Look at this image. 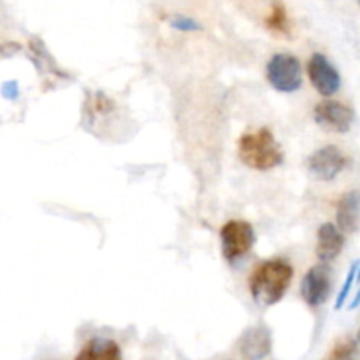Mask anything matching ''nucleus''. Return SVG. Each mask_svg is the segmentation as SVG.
Here are the masks:
<instances>
[{
    "label": "nucleus",
    "instance_id": "nucleus-1",
    "mask_svg": "<svg viewBox=\"0 0 360 360\" xmlns=\"http://www.w3.org/2000/svg\"><path fill=\"white\" fill-rule=\"evenodd\" d=\"M294 269L283 259H271L259 264L250 274L248 287L253 302L260 308H271L285 297L292 285Z\"/></svg>",
    "mask_w": 360,
    "mask_h": 360
},
{
    "label": "nucleus",
    "instance_id": "nucleus-2",
    "mask_svg": "<svg viewBox=\"0 0 360 360\" xmlns=\"http://www.w3.org/2000/svg\"><path fill=\"white\" fill-rule=\"evenodd\" d=\"M239 158L253 171H271L283 164V150L269 129L243 134L238 143Z\"/></svg>",
    "mask_w": 360,
    "mask_h": 360
},
{
    "label": "nucleus",
    "instance_id": "nucleus-3",
    "mask_svg": "<svg viewBox=\"0 0 360 360\" xmlns=\"http://www.w3.org/2000/svg\"><path fill=\"white\" fill-rule=\"evenodd\" d=\"M266 77L280 94H295L302 86L301 62L290 53H276L267 62Z\"/></svg>",
    "mask_w": 360,
    "mask_h": 360
},
{
    "label": "nucleus",
    "instance_id": "nucleus-4",
    "mask_svg": "<svg viewBox=\"0 0 360 360\" xmlns=\"http://www.w3.org/2000/svg\"><path fill=\"white\" fill-rule=\"evenodd\" d=\"M221 253L229 264L243 259L255 243V231L245 220H229L220 231Z\"/></svg>",
    "mask_w": 360,
    "mask_h": 360
},
{
    "label": "nucleus",
    "instance_id": "nucleus-5",
    "mask_svg": "<svg viewBox=\"0 0 360 360\" xmlns=\"http://www.w3.org/2000/svg\"><path fill=\"white\" fill-rule=\"evenodd\" d=\"M333 292V273L327 264L313 266L304 274L301 283V295L309 308H319L326 304Z\"/></svg>",
    "mask_w": 360,
    "mask_h": 360
},
{
    "label": "nucleus",
    "instance_id": "nucleus-6",
    "mask_svg": "<svg viewBox=\"0 0 360 360\" xmlns=\"http://www.w3.org/2000/svg\"><path fill=\"white\" fill-rule=\"evenodd\" d=\"M348 157L334 144L316 150L308 158V169L320 181H333L347 169Z\"/></svg>",
    "mask_w": 360,
    "mask_h": 360
},
{
    "label": "nucleus",
    "instance_id": "nucleus-7",
    "mask_svg": "<svg viewBox=\"0 0 360 360\" xmlns=\"http://www.w3.org/2000/svg\"><path fill=\"white\" fill-rule=\"evenodd\" d=\"M315 123L329 132L345 134L352 129L355 120V112L350 105L338 101H322L316 104L313 112Z\"/></svg>",
    "mask_w": 360,
    "mask_h": 360
},
{
    "label": "nucleus",
    "instance_id": "nucleus-8",
    "mask_svg": "<svg viewBox=\"0 0 360 360\" xmlns=\"http://www.w3.org/2000/svg\"><path fill=\"white\" fill-rule=\"evenodd\" d=\"M308 76L313 88L322 97H333L341 88V76L336 67L322 53H313L308 62Z\"/></svg>",
    "mask_w": 360,
    "mask_h": 360
},
{
    "label": "nucleus",
    "instance_id": "nucleus-9",
    "mask_svg": "<svg viewBox=\"0 0 360 360\" xmlns=\"http://www.w3.org/2000/svg\"><path fill=\"white\" fill-rule=\"evenodd\" d=\"M345 246V236L334 224H323L316 234V259L322 264L333 262Z\"/></svg>",
    "mask_w": 360,
    "mask_h": 360
},
{
    "label": "nucleus",
    "instance_id": "nucleus-10",
    "mask_svg": "<svg viewBox=\"0 0 360 360\" xmlns=\"http://www.w3.org/2000/svg\"><path fill=\"white\" fill-rule=\"evenodd\" d=\"M338 229L345 234H355L360 231V192L352 190L345 193L336 210Z\"/></svg>",
    "mask_w": 360,
    "mask_h": 360
},
{
    "label": "nucleus",
    "instance_id": "nucleus-11",
    "mask_svg": "<svg viewBox=\"0 0 360 360\" xmlns=\"http://www.w3.org/2000/svg\"><path fill=\"white\" fill-rule=\"evenodd\" d=\"M239 350L246 360H262L271 354V333L267 327L257 326L246 330L239 341Z\"/></svg>",
    "mask_w": 360,
    "mask_h": 360
},
{
    "label": "nucleus",
    "instance_id": "nucleus-12",
    "mask_svg": "<svg viewBox=\"0 0 360 360\" xmlns=\"http://www.w3.org/2000/svg\"><path fill=\"white\" fill-rule=\"evenodd\" d=\"M74 360H123V354L115 340L94 338L81 348Z\"/></svg>",
    "mask_w": 360,
    "mask_h": 360
},
{
    "label": "nucleus",
    "instance_id": "nucleus-13",
    "mask_svg": "<svg viewBox=\"0 0 360 360\" xmlns=\"http://www.w3.org/2000/svg\"><path fill=\"white\" fill-rule=\"evenodd\" d=\"M266 27L274 34L283 35V37H290L292 35L290 16H288L287 7L281 0H274L273 6H271L269 14L266 18Z\"/></svg>",
    "mask_w": 360,
    "mask_h": 360
},
{
    "label": "nucleus",
    "instance_id": "nucleus-14",
    "mask_svg": "<svg viewBox=\"0 0 360 360\" xmlns=\"http://www.w3.org/2000/svg\"><path fill=\"white\" fill-rule=\"evenodd\" d=\"M360 348L357 340H343L333 348L327 360H359Z\"/></svg>",
    "mask_w": 360,
    "mask_h": 360
},
{
    "label": "nucleus",
    "instance_id": "nucleus-15",
    "mask_svg": "<svg viewBox=\"0 0 360 360\" xmlns=\"http://www.w3.org/2000/svg\"><path fill=\"white\" fill-rule=\"evenodd\" d=\"M359 269H360V262L359 260H355V262L350 266V271H348L347 280H345V283H343V288H341V292L338 294L336 309H341L345 306V302H347L348 295H350V290H352V285H354V281L357 280Z\"/></svg>",
    "mask_w": 360,
    "mask_h": 360
},
{
    "label": "nucleus",
    "instance_id": "nucleus-16",
    "mask_svg": "<svg viewBox=\"0 0 360 360\" xmlns=\"http://www.w3.org/2000/svg\"><path fill=\"white\" fill-rule=\"evenodd\" d=\"M169 25H171L174 30H179V32H197V30H202V27H200V23H197L193 18H188V16H181V14H176V16H172L171 20H169Z\"/></svg>",
    "mask_w": 360,
    "mask_h": 360
},
{
    "label": "nucleus",
    "instance_id": "nucleus-17",
    "mask_svg": "<svg viewBox=\"0 0 360 360\" xmlns=\"http://www.w3.org/2000/svg\"><path fill=\"white\" fill-rule=\"evenodd\" d=\"M2 95L6 98H16L20 95V88H18L16 81H7V83H4Z\"/></svg>",
    "mask_w": 360,
    "mask_h": 360
},
{
    "label": "nucleus",
    "instance_id": "nucleus-18",
    "mask_svg": "<svg viewBox=\"0 0 360 360\" xmlns=\"http://www.w3.org/2000/svg\"><path fill=\"white\" fill-rule=\"evenodd\" d=\"M359 306H360V287H359V292H357V294H355V297L352 299L350 309H355V308H359Z\"/></svg>",
    "mask_w": 360,
    "mask_h": 360
},
{
    "label": "nucleus",
    "instance_id": "nucleus-19",
    "mask_svg": "<svg viewBox=\"0 0 360 360\" xmlns=\"http://www.w3.org/2000/svg\"><path fill=\"white\" fill-rule=\"evenodd\" d=\"M357 281L360 283V269H359V274H357Z\"/></svg>",
    "mask_w": 360,
    "mask_h": 360
},
{
    "label": "nucleus",
    "instance_id": "nucleus-20",
    "mask_svg": "<svg viewBox=\"0 0 360 360\" xmlns=\"http://www.w3.org/2000/svg\"><path fill=\"white\" fill-rule=\"evenodd\" d=\"M357 340L360 341V329H359V338H357Z\"/></svg>",
    "mask_w": 360,
    "mask_h": 360
},
{
    "label": "nucleus",
    "instance_id": "nucleus-21",
    "mask_svg": "<svg viewBox=\"0 0 360 360\" xmlns=\"http://www.w3.org/2000/svg\"><path fill=\"white\" fill-rule=\"evenodd\" d=\"M359 6H360V0H359Z\"/></svg>",
    "mask_w": 360,
    "mask_h": 360
}]
</instances>
